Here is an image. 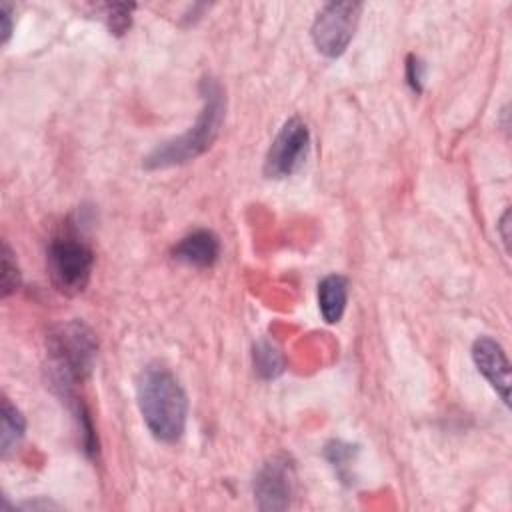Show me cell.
<instances>
[{
  "mask_svg": "<svg viewBox=\"0 0 512 512\" xmlns=\"http://www.w3.org/2000/svg\"><path fill=\"white\" fill-rule=\"evenodd\" d=\"M220 256V240L214 232L198 228L186 234L176 242L172 248V258L194 266V268H208L212 266Z\"/></svg>",
  "mask_w": 512,
  "mask_h": 512,
  "instance_id": "obj_9",
  "label": "cell"
},
{
  "mask_svg": "<svg viewBox=\"0 0 512 512\" xmlns=\"http://www.w3.org/2000/svg\"><path fill=\"white\" fill-rule=\"evenodd\" d=\"M134 4H108L106 6V24L108 30L116 36H122L132 22Z\"/></svg>",
  "mask_w": 512,
  "mask_h": 512,
  "instance_id": "obj_13",
  "label": "cell"
},
{
  "mask_svg": "<svg viewBox=\"0 0 512 512\" xmlns=\"http://www.w3.org/2000/svg\"><path fill=\"white\" fill-rule=\"evenodd\" d=\"M406 80L414 92H422V80H424V64L418 56L410 54L406 60Z\"/></svg>",
  "mask_w": 512,
  "mask_h": 512,
  "instance_id": "obj_16",
  "label": "cell"
},
{
  "mask_svg": "<svg viewBox=\"0 0 512 512\" xmlns=\"http://www.w3.org/2000/svg\"><path fill=\"white\" fill-rule=\"evenodd\" d=\"M46 264L54 288L66 296H74L84 292L90 282L94 252L74 230H66L50 240Z\"/></svg>",
  "mask_w": 512,
  "mask_h": 512,
  "instance_id": "obj_4",
  "label": "cell"
},
{
  "mask_svg": "<svg viewBox=\"0 0 512 512\" xmlns=\"http://www.w3.org/2000/svg\"><path fill=\"white\" fill-rule=\"evenodd\" d=\"M326 458H328V460L332 462V466L342 474L344 468L348 466L346 462H350V458H352V446H350V444H344V442H340V440L330 442V444L326 446Z\"/></svg>",
  "mask_w": 512,
  "mask_h": 512,
  "instance_id": "obj_15",
  "label": "cell"
},
{
  "mask_svg": "<svg viewBox=\"0 0 512 512\" xmlns=\"http://www.w3.org/2000/svg\"><path fill=\"white\" fill-rule=\"evenodd\" d=\"M50 382L62 398L72 396V386L84 380L96 360V338L92 330L80 320H68L56 324L46 338Z\"/></svg>",
  "mask_w": 512,
  "mask_h": 512,
  "instance_id": "obj_3",
  "label": "cell"
},
{
  "mask_svg": "<svg viewBox=\"0 0 512 512\" xmlns=\"http://www.w3.org/2000/svg\"><path fill=\"white\" fill-rule=\"evenodd\" d=\"M508 220H510V210H506L504 212V216H502V220H500V224H498V228L502 230V240H504V244L508 246V242H510V234H508Z\"/></svg>",
  "mask_w": 512,
  "mask_h": 512,
  "instance_id": "obj_18",
  "label": "cell"
},
{
  "mask_svg": "<svg viewBox=\"0 0 512 512\" xmlns=\"http://www.w3.org/2000/svg\"><path fill=\"white\" fill-rule=\"evenodd\" d=\"M472 360L478 372L496 390L500 400L510 402V362L504 348L490 336H480L472 344Z\"/></svg>",
  "mask_w": 512,
  "mask_h": 512,
  "instance_id": "obj_8",
  "label": "cell"
},
{
  "mask_svg": "<svg viewBox=\"0 0 512 512\" xmlns=\"http://www.w3.org/2000/svg\"><path fill=\"white\" fill-rule=\"evenodd\" d=\"M348 300V280L340 274H328L318 284V308L328 324H336Z\"/></svg>",
  "mask_w": 512,
  "mask_h": 512,
  "instance_id": "obj_10",
  "label": "cell"
},
{
  "mask_svg": "<svg viewBox=\"0 0 512 512\" xmlns=\"http://www.w3.org/2000/svg\"><path fill=\"white\" fill-rule=\"evenodd\" d=\"M0 20H2V28H0V32H2V42L6 44L8 38H10V34H12V6H10L8 2H2V4H0Z\"/></svg>",
  "mask_w": 512,
  "mask_h": 512,
  "instance_id": "obj_17",
  "label": "cell"
},
{
  "mask_svg": "<svg viewBox=\"0 0 512 512\" xmlns=\"http://www.w3.org/2000/svg\"><path fill=\"white\" fill-rule=\"evenodd\" d=\"M136 400L150 434L160 442H176L186 430L188 398L178 378L162 364H148L136 382Z\"/></svg>",
  "mask_w": 512,
  "mask_h": 512,
  "instance_id": "obj_1",
  "label": "cell"
},
{
  "mask_svg": "<svg viewBox=\"0 0 512 512\" xmlns=\"http://www.w3.org/2000/svg\"><path fill=\"white\" fill-rule=\"evenodd\" d=\"M294 470L288 458H270L254 478V498L260 510H286L290 506Z\"/></svg>",
  "mask_w": 512,
  "mask_h": 512,
  "instance_id": "obj_7",
  "label": "cell"
},
{
  "mask_svg": "<svg viewBox=\"0 0 512 512\" xmlns=\"http://www.w3.org/2000/svg\"><path fill=\"white\" fill-rule=\"evenodd\" d=\"M310 150V130L298 116L288 118L272 140L266 160L264 174L268 178L292 176L306 160Z\"/></svg>",
  "mask_w": 512,
  "mask_h": 512,
  "instance_id": "obj_6",
  "label": "cell"
},
{
  "mask_svg": "<svg viewBox=\"0 0 512 512\" xmlns=\"http://www.w3.org/2000/svg\"><path fill=\"white\" fill-rule=\"evenodd\" d=\"M202 100L204 106L190 130H186L182 136L168 140L160 146H156L144 160V166L150 170L156 168H168L176 164H184L194 160L196 156L204 154L212 142L216 140L220 126L224 122V110L226 100L220 84L212 78L202 80Z\"/></svg>",
  "mask_w": 512,
  "mask_h": 512,
  "instance_id": "obj_2",
  "label": "cell"
},
{
  "mask_svg": "<svg viewBox=\"0 0 512 512\" xmlns=\"http://www.w3.org/2000/svg\"><path fill=\"white\" fill-rule=\"evenodd\" d=\"M252 358H254V370L258 372L260 378L264 380H270V378H276L284 372V360H282V354L278 352V348L268 342V340H260L258 344H254V352H252Z\"/></svg>",
  "mask_w": 512,
  "mask_h": 512,
  "instance_id": "obj_12",
  "label": "cell"
},
{
  "mask_svg": "<svg viewBox=\"0 0 512 512\" xmlns=\"http://www.w3.org/2000/svg\"><path fill=\"white\" fill-rule=\"evenodd\" d=\"M360 8L358 2H328L322 6L312 24V42L322 56L338 58L346 52L360 18Z\"/></svg>",
  "mask_w": 512,
  "mask_h": 512,
  "instance_id": "obj_5",
  "label": "cell"
},
{
  "mask_svg": "<svg viewBox=\"0 0 512 512\" xmlns=\"http://www.w3.org/2000/svg\"><path fill=\"white\" fill-rule=\"evenodd\" d=\"M24 430H26V422L22 412L8 398H4L2 400V436H0V448L4 458L22 440Z\"/></svg>",
  "mask_w": 512,
  "mask_h": 512,
  "instance_id": "obj_11",
  "label": "cell"
},
{
  "mask_svg": "<svg viewBox=\"0 0 512 512\" xmlns=\"http://www.w3.org/2000/svg\"><path fill=\"white\" fill-rule=\"evenodd\" d=\"M20 284V272L8 242L2 244V296H10Z\"/></svg>",
  "mask_w": 512,
  "mask_h": 512,
  "instance_id": "obj_14",
  "label": "cell"
}]
</instances>
